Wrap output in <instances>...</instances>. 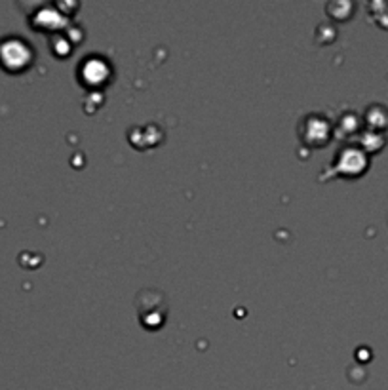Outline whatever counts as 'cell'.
Masks as SVG:
<instances>
[{"mask_svg":"<svg viewBox=\"0 0 388 390\" xmlns=\"http://www.w3.org/2000/svg\"><path fill=\"white\" fill-rule=\"evenodd\" d=\"M365 168V157L360 149L346 147L343 151H339L337 158L332 166V176L343 173V176H358Z\"/></svg>","mask_w":388,"mask_h":390,"instance_id":"obj_2","label":"cell"},{"mask_svg":"<svg viewBox=\"0 0 388 390\" xmlns=\"http://www.w3.org/2000/svg\"><path fill=\"white\" fill-rule=\"evenodd\" d=\"M303 139L310 147H322L329 141V122L322 114H310L303 120Z\"/></svg>","mask_w":388,"mask_h":390,"instance_id":"obj_3","label":"cell"},{"mask_svg":"<svg viewBox=\"0 0 388 390\" xmlns=\"http://www.w3.org/2000/svg\"><path fill=\"white\" fill-rule=\"evenodd\" d=\"M113 75L111 65L107 63V59L103 57H86L82 59L80 69H78V76L86 86H101L105 84Z\"/></svg>","mask_w":388,"mask_h":390,"instance_id":"obj_1","label":"cell"}]
</instances>
